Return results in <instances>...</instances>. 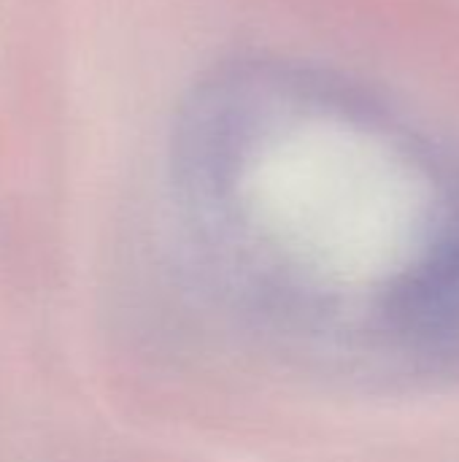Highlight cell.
I'll return each mask as SVG.
<instances>
[{"label": "cell", "instance_id": "obj_1", "mask_svg": "<svg viewBox=\"0 0 459 462\" xmlns=\"http://www.w3.org/2000/svg\"><path fill=\"white\" fill-rule=\"evenodd\" d=\"M400 314L419 336H459V230L414 273L403 290Z\"/></svg>", "mask_w": 459, "mask_h": 462}]
</instances>
